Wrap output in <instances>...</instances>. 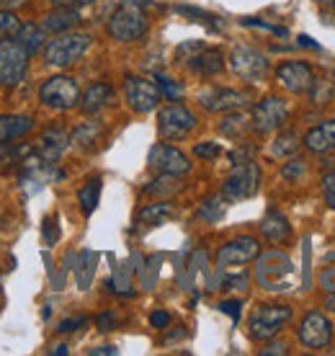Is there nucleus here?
<instances>
[{"label":"nucleus","mask_w":335,"mask_h":356,"mask_svg":"<svg viewBox=\"0 0 335 356\" xmlns=\"http://www.w3.org/2000/svg\"><path fill=\"white\" fill-rule=\"evenodd\" d=\"M150 29V18L145 13L137 0H124L114 8V13L106 21V31L111 39L122 42V44H132L140 42L142 36L147 34Z\"/></svg>","instance_id":"1"},{"label":"nucleus","mask_w":335,"mask_h":356,"mask_svg":"<svg viewBox=\"0 0 335 356\" xmlns=\"http://www.w3.org/2000/svg\"><path fill=\"white\" fill-rule=\"evenodd\" d=\"M93 44V36L85 34V31H65V34H57L54 39H49L44 44V65L47 67H57V70H65L70 65L80 63L85 52Z\"/></svg>","instance_id":"2"},{"label":"nucleus","mask_w":335,"mask_h":356,"mask_svg":"<svg viewBox=\"0 0 335 356\" xmlns=\"http://www.w3.org/2000/svg\"><path fill=\"white\" fill-rule=\"evenodd\" d=\"M291 318H294L291 305H261V307L253 310L250 321H247V333L258 343L274 341Z\"/></svg>","instance_id":"3"},{"label":"nucleus","mask_w":335,"mask_h":356,"mask_svg":"<svg viewBox=\"0 0 335 356\" xmlns=\"http://www.w3.org/2000/svg\"><path fill=\"white\" fill-rule=\"evenodd\" d=\"M258 268H256V282L261 284V289L268 292H284L291 286V266L289 256H284L279 250H268L263 256H258Z\"/></svg>","instance_id":"4"},{"label":"nucleus","mask_w":335,"mask_h":356,"mask_svg":"<svg viewBox=\"0 0 335 356\" xmlns=\"http://www.w3.org/2000/svg\"><path fill=\"white\" fill-rule=\"evenodd\" d=\"M31 54L16 39H0V86L16 88L26 81Z\"/></svg>","instance_id":"5"},{"label":"nucleus","mask_w":335,"mask_h":356,"mask_svg":"<svg viewBox=\"0 0 335 356\" xmlns=\"http://www.w3.org/2000/svg\"><path fill=\"white\" fill-rule=\"evenodd\" d=\"M80 86L75 78L70 75H52L42 83L39 88V101L44 104L47 108H54V111H70L80 104Z\"/></svg>","instance_id":"6"},{"label":"nucleus","mask_w":335,"mask_h":356,"mask_svg":"<svg viewBox=\"0 0 335 356\" xmlns=\"http://www.w3.org/2000/svg\"><path fill=\"white\" fill-rule=\"evenodd\" d=\"M261 188V165L256 161L240 163L232 168L224 184H222V196L227 202H243V199H250V196L258 194Z\"/></svg>","instance_id":"7"},{"label":"nucleus","mask_w":335,"mask_h":356,"mask_svg":"<svg viewBox=\"0 0 335 356\" xmlns=\"http://www.w3.org/2000/svg\"><path fill=\"white\" fill-rule=\"evenodd\" d=\"M199 127V119L191 108L181 106V104H170V106L160 108L158 114V132L163 140L176 143V140H186L188 134Z\"/></svg>","instance_id":"8"},{"label":"nucleus","mask_w":335,"mask_h":356,"mask_svg":"<svg viewBox=\"0 0 335 356\" xmlns=\"http://www.w3.org/2000/svg\"><path fill=\"white\" fill-rule=\"evenodd\" d=\"M124 98L132 111L137 114H150L160 106L163 93H160L158 81L142 78V75H126L124 78Z\"/></svg>","instance_id":"9"},{"label":"nucleus","mask_w":335,"mask_h":356,"mask_svg":"<svg viewBox=\"0 0 335 356\" xmlns=\"http://www.w3.org/2000/svg\"><path fill=\"white\" fill-rule=\"evenodd\" d=\"M286 119H289L286 101L279 96H265L253 106L250 124H253V132L271 134V132H276V129H281V127L286 124Z\"/></svg>","instance_id":"10"},{"label":"nucleus","mask_w":335,"mask_h":356,"mask_svg":"<svg viewBox=\"0 0 335 356\" xmlns=\"http://www.w3.org/2000/svg\"><path fill=\"white\" fill-rule=\"evenodd\" d=\"M229 67L238 75L240 81L245 83H258L265 78V72L271 67L268 57L263 52H258L256 47H235L229 54Z\"/></svg>","instance_id":"11"},{"label":"nucleus","mask_w":335,"mask_h":356,"mask_svg":"<svg viewBox=\"0 0 335 356\" xmlns=\"http://www.w3.org/2000/svg\"><path fill=\"white\" fill-rule=\"evenodd\" d=\"M261 256V241L253 238V235H240L235 241L224 243L220 250H217V266L224 271V268H238L247 266Z\"/></svg>","instance_id":"12"},{"label":"nucleus","mask_w":335,"mask_h":356,"mask_svg":"<svg viewBox=\"0 0 335 356\" xmlns=\"http://www.w3.org/2000/svg\"><path fill=\"white\" fill-rule=\"evenodd\" d=\"M335 328L333 323L327 321L322 312H307L302 318L300 328H297V339L304 348H312V351H322L333 343Z\"/></svg>","instance_id":"13"},{"label":"nucleus","mask_w":335,"mask_h":356,"mask_svg":"<svg viewBox=\"0 0 335 356\" xmlns=\"http://www.w3.org/2000/svg\"><path fill=\"white\" fill-rule=\"evenodd\" d=\"M147 165L155 173H168V176H186V173H191L188 155L168 143L152 145L150 155H147Z\"/></svg>","instance_id":"14"},{"label":"nucleus","mask_w":335,"mask_h":356,"mask_svg":"<svg viewBox=\"0 0 335 356\" xmlns=\"http://www.w3.org/2000/svg\"><path fill=\"white\" fill-rule=\"evenodd\" d=\"M276 81L281 83L284 88L294 93V96H304L312 90L315 86V70L309 63H302V60H289V63H281L276 67Z\"/></svg>","instance_id":"15"},{"label":"nucleus","mask_w":335,"mask_h":356,"mask_svg":"<svg viewBox=\"0 0 335 356\" xmlns=\"http://www.w3.org/2000/svg\"><path fill=\"white\" fill-rule=\"evenodd\" d=\"M199 104H202L206 111L212 114H227V111H235V108H245L250 104V93L245 90H235V88H206L199 93Z\"/></svg>","instance_id":"16"},{"label":"nucleus","mask_w":335,"mask_h":356,"mask_svg":"<svg viewBox=\"0 0 335 356\" xmlns=\"http://www.w3.org/2000/svg\"><path fill=\"white\" fill-rule=\"evenodd\" d=\"M65 264H67V268L72 266V274H75V284H78V289H90V284H93V276H96V266H98V253L96 250H80V253H67L65 256Z\"/></svg>","instance_id":"17"},{"label":"nucleus","mask_w":335,"mask_h":356,"mask_svg":"<svg viewBox=\"0 0 335 356\" xmlns=\"http://www.w3.org/2000/svg\"><path fill=\"white\" fill-rule=\"evenodd\" d=\"M70 145H72V134L60 124L47 127L44 132H42V137H39V150H42V155H44L47 161H54V163L70 150Z\"/></svg>","instance_id":"18"},{"label":"nucleus","mask_w":335,"mask_h":356,"mask_svg":"<svg viewBox=\"0 0 335 356\" xmlns=\"http://www.w3.org/2000/svg\"><path fill=\"white\" fill-rule=\"evenodd\" d=\"M111 101H114V86L98 81V83H93V86H88V90L80 96L78 106L83 108V114L96 116V114H101Z\"/></svg>","instance_id":"19"},{"label":"nucleus","mask_w":335,"mask_h":356,"mask_svg":"<svg viewBox=\"0 0 335 356\" xmlns=\"http://www.w3.org/2000/svg\"><path fill=\"white\" fill-rule=\"evenodd\" d=\"M304 147L315 155H330L335 152V119H327L322 124L312 127L304 134Z\"/></svg>","instance_id":"20"},{"label":"nucleus","mask_w":335,"mask_h":356,"mask_svg":"<svg viewBox=\"0 0 335 356\" xmlns=\"http://www.w3.org/2000/svg\"><path fill=\"white\" fill-rule=\"evenodd\" d=\"M186 67L196 72V75H202V78H214V75H220L224 70V54L220 49H214V47H202Z\"/></svg>","instance_id":"21"},{"label":"nucleus","mask_w":335,"mask_h":356,"mask_svg":"<svg viewBox=\"0 0 335 356\" xmlns=\"http://www.w3.org/2000/svg\"><path fill=\"white\" fill-rule=\"evenodd\" d=\"M34 129V119L26 114H3L0 116V145H10L26 137Z\"/></svg>","instance_id":"22"},{"label":"nucleus","mask_w":335,"mask_h":356,"mask_svg":"<svg viewBox=\"0 0 335 356\" xmlns=\"http://www.w3.org/2000/svg\"><path fill=\"white\" fill-rule=\"evenodd\" d=\"M80 10L78 8H54L52 13H47L42 26H44L47 34H65V31H72V29L80 26Z\"/></svg>","instance_id":"23"},{"label":"nucleus","mask_w":335,"mask_h":356,"mask_svg":"<svg viewBox=\"0 0 335 356\" xmlns=\"http://www.w3.org/2000/svg\"><path fill=\"white\" fill-rule=\"evenodd\" d=\"M47 36H49V34L44 31V26H42V24H24V26L16 31V42L24 47L31 57H34V54H39L42 49H44Z\"/></svg>","instance_id":"24"},{"label":"nucleus","mask_w":335,"mask_h":356,"mask_svg":"<svg viewBox=\"0 0 335 356\" xmlns=\"http://www.w3.org/2000/svg\"><path fill=\"white\" fill-rule=\"evenodd\" d=\"M253 129V124H250V116L243 114L240 108H235V111H227L224 114V119L220 122V132L224 134V137H229V140H243V134H247Z\"/></svg>","instance_id":"25"},{"label":"nucleus","mask_w":335,"mask_h":356,"mask_svg":"<svg viewBox=\"0 0 335 356\" xmlns=\"http://www.w3.org/2000/svg\"><path fill=\"white\" fill-rule=\"evenodd\" d=\"M173 214H176L173 204H170L168 199H160V202H155V204L142 207L140 214H137V222L147 225V227H155V225H163L165 220H170Z\"/></svg>","instance_id":"26"},{"label":"nucleus","mask_w":335,"mask_h":356,"mask_svg":"<svg viewBox=\"0 0 335 356\" xmlns=\"http://www.w3.org/2000/svg\"><path fill=\"white\" fill-rule=\"evenodd\" d=\"M261 232H263L265 241L271 243H281L286 235L291 232L289 227V220L284 217L281 212H276V209H271V212L263 217V222H261Z\"/></svg>","instance_id":"27"},{"label":"nucleus","mask_w":335,"mask_h":356,"mask_svg":"<svg viewBox=\"0 0 335 356\" xmlns=\"http://www.w3.org/2000/svg\"><path fill=\"white\" fill-rule=\"evenodd\" d=\"M104 124L101 122H83L80 127H75V132H72V145H78L80 150H93L98 143H101V137H104Z\"/></svg>","instance_id":"28"},{"label":"nucleus","mask_w":335,"mask_h":356,"mask_svg":"<svg viewBox=\"0 0 335 356\" xmlns=\"http://www.w3.org/2000/svg\"><path fill=\"white\" fill-rule=\"evenodd\" d=\"M101 188H104V181L98 176H93V178H88L85 186L78 191V204L85 217H90V214L96 212L98 202H101Z\"/></svg>","instance_id":"29"},{"label":"nucleus","mask_w":335,"mask_h":356,"mask_svg":"<svg viewBox=\"0 0 335 356\" xmlns=\"http://www.w3.org/2000/svg\"><path fill=\"white\" fill-rule=\"evenodd\" d=\"M302 145H304V137H302L300 132L286 129V132H281L274 143H271V155H274V158H291V155L300 152Z\"/></svg>","instance_id":"30"},{"label":"nucleus","mask_w":335,"mask_h":356,"mask_svg":"<svg viewBox=\"0 0 335 356\" xmlns=\"http://www.w3.org/2000/svg\"><path fill=\"white\" fill-rule=\"evenodd\" d=\"M181 188H183L181 176H168V173H160L155 181H150V184L145 186V194L160 196V199H170V196H176Z\"/></svg>","instance_id":"31"},{"label":"nucleus","mask_w":335,"mask_h":356,"mask_svg":"<svg viewBox=\"0 0 335 356\" xmlns=\"http://www.w3.org/2000/svg\"><path fill=\"white\" fill-rule=\"evenodd\" d=\"M132 271L134 268L129 266V264H124V266H119L114 271V276L106 282V286L111 289L114 294H119V297H132L134 294V286H132Z\"/></svg>","instance_id":"32"},{"label":"nucleus","mask_w":335,"mask_h":356,"mask_svg":"<svg viewBox=\"0 0 335 356\" xmlns=\"http://www.w3.org/2000/svg\"><path fill=\"white\" fill-rule=\"evenodd\" d=\"M224 212H227V199H224L222 194L204 199L202 207H199V217H202L204 222H209V225L220 222L222 217H224Z\"/></svg>","instance_id":"33"},{"label":"nucleus","mask_w":335,"mask_h":356,"mask_svg":"<svg viewBox=\"0 0 335 356\" xmlns=\"http://www.w3.org/2000/svg\"><path fill=\"white\" fill-rule=\"evenodd\" d=\"M309 98L315 106H325V104H333L335 101V81H315L312 90H309Z\"/></svg>","instance_id":"34"},{"label":"nucleus","mask_w":335,"mask_h":356,"mask_svg":"<svg viewBox=\"0 0 335 356\" xmlns=\"http://www.w3.org/2000/svg\"><path fill=\"white\" fill-rule=\"evenodd\" d=\"M155 81H158L160 93H163L165 101H181V96H183V86H181V83L173 81V78H168V75H158Z\"/></svg>","instance_id":"35"},{"label":"nucleus","mask_w":335,"mask_h":356,"mask_svg":"<svg viewBox=\"0 0 335 356\" xmlns=\"http://www.w3.org/2000/svg\"><path fill=\"white\" fill-rule=\"evenodd\" d=\"M304 173H307V161H302V158H294L291 155V161L289 163H284V168H281V176L284 181H300V178H304Z\"/></svg>","instance_id":"36"},{"label":"nucleus","mask_w":335,"mask_h":356,"mask_svg":"<svg viewBox=\"0 0 335 356\" xmlns=\"http://www.w3.org/2000/svg\"><path fill=\"white\" fill-rule=\"evenodd\" d=\"M202 47H206L204 42H199V39H191V42H183V44L176 49V65H188L191 60L196 57V52L202 49Z\"/></svg>","instance_id":"37"},{"label":"nucleus","mask_w":335,"mask_h":356,"mask_svg":"<svg viewBox=\"0 0 335 356\" xmlns=\"http://www.w3.org/2000/svg\"><path fill=\"white\" fill-rule=\"evenodd\" d=\"M18 29H21V21H18L16 13H13L10 8H3V10H0V36L16 34Z\"/></svg>","instance_id":"38"},{"label":"nucleus","mask_w":335,"mask_h":356,"mask_svg":"<svg viewBox=\"0 0 335 356\" xmlns=\"http://www.w3.org/2000/svg\"><path fill=\"white\" fill-rule=\"evenodd\" d=\"M194 155L202 158V161H214L222 155V145L220 143H199L194 145Z\"/></svg>","instance_id":"39"},{"label":"nucleus","mask_w":335,"mask_h":356,"mask_svg":"<svg viewBox=\"0 0 335 356\" xmlns=\"http://www.w3.org/2000/svg\"><path fill=\"white\" fill-rule=\"evenodd\" d=\"M42 238H44V245L52 248L54 243L60 241V227H57V217H47L44 225H42Z\"/></svg>","instance_id":"40"},{"label":"nucleus","mask_w":335,"mask_h":356,"mask_svg":"<svg viewBox=\"0 0 335 356\" xmlns=\"http://www.w3.org/2000/svg\"><path fill=\"white\" fill-rule=\"evenodd\" d=\"M181 13H188V16L194 18V21H199V24H206L209 29H220V21H217V16H212V13H204V10L199 8H178Z\"/></svg>","instance_id":"41"},{"label":"nucleus","mask_w":335,"mask_h":356,"mask_svg":"<svg viewBox=\"0 0 335 356\" xmlns=\"http://www.w3.org/2000/svg\"><path fill=\"white\" fill-rule=\"evenodd\" d=\"M322 196H325L327 209H333L335 212V170L322 178Z\"/></svg>","instance_id":"42"},{"label":"nucleus","mask_w":335,"mask_h":356,"mask_svg":"<svg viewBox=\"0 0 335 356\" xmlns=\"http://www.w3.org/2000/svg\"><path fill=\"white\" fill-rule=\"evenodd\" d=\"M224 289H238V292H245L247 284H250V276L247 274H235V276H224Z\"/></svg>","instance_id":"43"},{"label":"nucleus","mask_w":335,"mask_h":356,"mask_svg":"<svg viewBox=\"0 0 335 356\" xmlns=\"http://www.w3.org/2000/svg\"><path fill=\"white\" fill-rule=\"evenodd\" d=\"M243 24L245 26H256V29H265V31H271V34H276V36H289V31L284 26H271V24H265V21H258V18H243Z\"/></svg>","instance_id":"44"},{"label":"nucleus","mask_w":335,"mask_h":356,"mask_svg":"<svg viewBox=\"0 0 335 356\" xmlns=\"http://www.w3.org/2000/svg\"><path fill=\"white\" fill-rule=\"evenodd\" d=\"M253 155H256V147H250V145H243V147H235V150L229 152V161L240 165V163H247L253 161Z\"/></svg>","instance_id":"45"},{"label":"nucleus","mask_w":335,"mask_h":356,"mask_svg":"<svg viewBox=\"0 0 335 356\" xmlns=\"http://www.w3.org/2000/svg\"><path fill=\"white\" fill-rule=\"evenodd\" d=\"M88 323V318H65V321L57 325V333H62V336H67V333H75L78 328H83Z\"/></svg>","instance_id":"46"},{"label":"nucleus","mask_w":335,"mask_h":356,"mask_svg":"<svg viewBox=\"0 0 335 356\" xmlns=\"http://www.w3.org/2000/svg\"><path fill=\"white\" fill-rule=\"evenodd\" d=\"M240 307H243V302H240V300H224V302H220V310L227 312L235 325L240 323V312H243Z\"/></svg>","instance_id":"47"},{"label":"nucleus","mask_w":335,"mask_h":356,"mask_svg":"<svg viewBox=\"0 0 335 356\" xmlns=\"http://www.w3.org/2000/svg\"><path fill=\"white\" fill-rule=\"evenodd\" d=\"M150 325H152V328H158V330H165L168 325H170V312L155 310L150 315Z\"/></svg>","instance_id":"48"},{"label":"nucleus","mask_w":335,"mask_h":356,"mask_svg":"<svg viewBox=\"0 0 335 356\" xmlns=\"http://www.w3.org/2000/svg\"><path fill=\"white\" fill-rule=\"evenodd\" d=\"M320 286H322L325 292H335V266L320 271Z\"/></svg>","instance_id":"49"},{"label":"nucleus","mask_w":335,"mask_h":356,"mask_svg":"<svg viewBox=\"0 0 335 356\" xmlns=\"http://www.w3.org/2000/svg\"><path fill=\"white\" fill-rule=\"evenodd\" d=\"M116 323H119V318H116L114 312H104V315H98L96 318V325H98V330H114L116 328Z\"/></svg>","instance_id":"50"},{"label":"nucleus","mask_w":335,"mask_h":356,"mask_svg":"<svg viewBox=\"0 0 335 356\" xmlns=\"http://www.w3.org/2000/svg\"><path fill=\"white\" fill-rule=\"evenodd\" d=\"M289 354V346L281 343V341H276V343H268L265 348H261V356H284Z\"/></svg>","instance_id":"51"},{"label":"nucleus","mask_w":335,"mask_h":356,"mask_svg":"<svg viewBox=\"0 0 335 356\" xmlns=\"http://www.w3.org/2000/svg\"><path fill=\"white\" fill-rule=\"evenodd\" d=\"M90 3H96V0H52L54 8H85Z\"/></svg>","instance_id":"52"},{"label":"nucleus","mask_w":335,"mask_h":356,"mask_svg":"<svg viewBox=\"0 0 335 356\" xmlns=\"http://www.w3.org/2000/svg\"><path fill=\"white\" fill-rule=\"evenodd\" d=\"M119 354V348L116 346H96L90 348V356H116Z\"/></svg>","instance_id":"53"},{"label":"nucleus","mask_w":335,"mask_h":356,"mask_svg":"<svg viewBox=\"0 0 335 356\" xmlns=\"http://www.w3.org/2000/svg\"><path fill=\"white\" fill-rule=\"evenodd\" d=\"M297 44H300V47H307V49H315V52H318V49H320L318 42H315L312 36H307V34H302V36H300V42H297Z\"/></svg>","instance_id":"54"},{"label":"nucleus","mask_w":335,"mask_h":356,"mask_svg":"<svg viewBox=\"0 0 335 356\" xmlns=\"http://www.w3.org/2000/svg\"><path fill=\"white\" fill-rule=\"evenodd\" d=\"M134 268H137L140 274H145V266H142V259H140V266H134ZM142 284H145V289H152V286H155V282H152V279H147V276H145V279H142Z\"/></svg>","instance_id":"55"},{"label":"nucleus","mask_w":335,"mask_h":356,"mask_svg":"<svg viewBox=\"0 0 335 356\" xmlns=\"http://www.w3.org/2000/svg\"><path fill=\"white\" fill-rule=\"evenodd\" d=\"M26 0H0V6L3 8H18V6H24Z\"/></svg>","instance_id":"56"},{"label":"nucleus","mask_w":335,"mask_h":356,"mask_svg":"<svg viewBox=\"0 0 335 356\" xmlns=\"http://www.w3.org/2000/svg\"><path fill=\"white\" fill-rule=\"evenodd\" d=\"M49 354H52V356H65V354H70V348L65 346V343H60V346H54Z\"/></svg>","instance_id":"57"},{"label":"nucleus","mask_w":335,"mask_h":356,"mask_svg":"<svg viewBox=\"0 0 335 356\" xmlns=\"http://www.w3.org/2000/svg\"><path fill=\"white\" fill-rule=\"evenodd\" d=\"M325 307H327V310H333V312H335V292H327Z\"/></svg>","instance_id":"58"},{"label":"nucleus","mask_w":335,"mask_h":356,"mask_svg":"<svg viewBox=\"0 0 335 356\" xmlns=\"http://www.w3.org/2000/svg\"><path fill=\"white\" fill-rule=\"evenodd\" d=\"M318 6H322V8H335V0H315Z\"/></svg>","instance_id":"59"}]
</instances>
